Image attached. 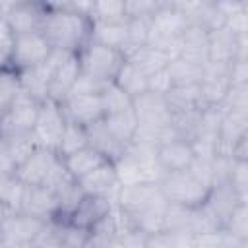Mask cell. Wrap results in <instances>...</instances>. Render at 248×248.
<instances>
[{
  "mask_svg": "<svg viewBox=\"0 0 248 248\" xmlns=\"http://www.w3.org/2000/svg\"><path fill=\"white\" fill-rule=\"evenodd\" d=\"M91 21L62 4H46V17L43 21L41 33L48 41L50 48L64 52H79V48L89 41Z\"/></svg>",
  "mask_w": 248,
  "mask_h": 248,
  "instance_id": "obj_1",
  "label": "cell"
},
{
  "mask_svg": "<svg viewBox=\"0 0 248 248\" xmlns=\"http://www.w3.org/2000/svg\"><path fill=\"white\" fill-rule=\"evenodd\" d=\"M167 203H178L186 207H198L205 202L209 194V186L200 182L196 176H192L188 170H176L167 172V176L159 184Z\"/></svg>",
  "mask_w": 248,
  "mask_h": 248,
  "instance_id": "obj_2",
  "label": "cell"
},
{
  "mask_svg": "<svg viewBox=\"0 0 248 248\" xmlns=\"http://www.w3.org/2000/svg\"><path fill=\"white\" fill-rule=\"evenodd\" d=\"M46 64L52 70L50 78V87H48V99L62 105L64 99L68 97L70 89L74 87L76 79L81 74L79 66V56L78 52H64V50H50Z\"/></svg>",
  "mask_w": 248,
  "mask_h": 248,
  "instance_id": "obj_3",
  "label": "cell"
},
{
  "mask_svg": "<svg viewBox=\"0 0 248 248\" xmlns=\"http://www.w3.org/2000/svg\"><path fill=\"white\" fill-rule=\"evenodd\" d=\"M78 56H79L81 72L89 74L101 81H112L114 76L118 74L120 66L126 60L120 50L108 48V46H103V45H97L91 41H87L79 48Z\"/></svg>",
  "mask_w": 248,
  "mask_h": 248,
  "instance_id": "obj_4",
  "label": "cell"
},
{
  "mask_svg": "<svg viewBox=\"0 0 248 248\" xmlns=\"http://www.w3.org/2000/svg\"><path fill=\"white\" fill-rule=\"evenodd\" d=\"M39 107H41V103H37L31 95H27L19 87V91L16 93L10 107L2 112L0 136L8 138V136H17V134H29L35 126Z\"/></svg>",
  "mask_w": 248,
  "mask_h": 248,
  "instance_id": "obj_5",
  "label": "cell"
},
{
  "mask_svg": "<svg viewBox=\"0 0 248 248\" xmlns=\"http://www.w3.org/2000/svg\"><path fill=\"white\" fill-rule=\"evenodd\" d=\"M64 126H66V118L62 114L60 105L50 101V99L41 103L35 126L31 130V136H33L37 147L56 151L58 143H60V138H62V132H64Z\"/></svg>",
  "mask_w": 248,
  "mask_h": 248,
  "instance_id": "obj_6",
  "label": "cell"
},
{
  "mask_svg": "<svg viewBox=\"0 0 248 248\" xmlns=\"http://www.w3.org/2000/svg\"><path fill=\"white\" fill-rule=\"evenodd\" d=\"M50 50L52 48H50L48 41L45 39V35L41 31L16 35L14 48H12V58H10V68L19 72V70H25V68L39 66V64L46 62Z\"/></svg>",
  "mask_w": 248,
  "mask_h": 248,
  "instance_id": "obj_7",
  "label": "cell"
},
{
  "mask_svg": "<svg viewBox=\"0 0 248 248\" xmlns=\"http://www.w3.org/2000/svg\"><path fill=\"white\" fill-rule=\"evenodd\" d=\"M114 205H118L128 215H136L147 209L165 207L167 200L159 188V184H134V186H120Z\"/></svg>",
  "mask_w": 248,
  "mask_h": 248,
  "instance_id": "obj_8",
  "label": "cell"
},
{
  "mask_svg": "<svg viewBox=\"0 0 248 248\" xmlns=\"http://www.w3.org/2000/svg\"><path fill=\"white\" fill-rule=\"evenodd\" d=\"M188 27V19L174 6V2H161L155 14L149 17L147 43L155 39H176Z\"/></svg>",
  "mask_w": 248,
  "mask_h": 248,
  "instance_id": "obj_9",
  "label": "cell"
},
{
  "mask_svg": "<svg viewBox=\"0 0 248 248\" xmlns=\"http://www.w3.org/2000/svg\"><path fill=\"white\" fill-rule=\"evenodd\" d=\"M45 17H46V4H37V2H10L4 14V19L12 27L14 35L41 31Z\"/></svg>",
  "mask_w": 248,
  "mask_h": 248,
  "instance_id": "obj_10",
  "label": "cell"
},
{
  "mask_svg": "<svg viewBox=\"0 0 248 248\" xmlns=\"http://www.w3.org/2000/svg\"><path fill=\"white\" fill-rule=\"evenodd\" d=\"M66 122L78 126H89L105 116L101 95H70L60 105Z\"/></svg>",
  "mask_w": 248,
  "mask_h": 248,
  "instance_id": "obj_11",
  "label": "cell"
},
{
  "mask_svg": "<svg viewBox=\"0 0 248 248\" xmlns=\"http://www.w3.org/2000/svg\"><path fill=\"white\" fill-rule=\"evenodd\" d=\"M78 186L83 194L89 196H103L108 198L112 203L116 202L120 184L116 180V172H114V165L110 161L101 163L97 169H93L89 174H85L83 178L78 180Z\"/></svg>",
  "mask_w": 248,
  "mask_h": 248,
  "instance_id": "obj_12",
  "label": "cell"
},
{
  "mask_svg": "<svg viewBox=\"0 0 248 248\" xmlns=\"http://www.w3.org/2000/svg\"><path fill=\"white\" fill-rule=\"evenodd\" d=\"M60 157L56 155V151H48V149H37L27 161H23L21 165L16 167L14 176L23 184V186H43L48 172L52 170V167L56 165Z\"/></svg>",
  "mask_w": 248,
  "mask_h": 248,
  "instance_id": "obj_13",
  "label": "cell"
},
{
  "mask_svg": "<svg viewBox=\"0 0 248 248\" xmlns=\"http://www.w3.org/2000/svg\"><path fill=\"white\" fill-rule=\"evenodd\" d=\"M46 221L29 217L25 213H12L0 227L2 240L8 244H33Z\"/></svg>",
  "mask_w": 248,
  "mask_h": 248,
  "instance_id": "obj_14",
  "label": "cell"
},
{
  "mask_svg": "<svg viewBox=\"0 0 248 248\" xmlns=\"http://www.w3.org/2000/svg\"><path fill=\"white\" fill-rule=\"evenodd\" d=\"M19 211L41 221L54 219L58 213V198L45 186H25Z\"/></svg>",
  "mask_w": 248,
  "mask_h": 248,
  "instance_id": "obj_15",
  "label": "cell"
},
{
  "mask_svg": "<svg viewBox=\"0 0 248 248\" xmlns=\"http://www.w3.org/2000/svg\"><path fill=\"white\" fill-rule=\"evenodd\" d=\"M112 205H114V203H112L108 198L83 194L81 200L78 202V205H76V207L72 209V213L66 217V223L89 231L97 221H101L105 215H108V211L112 209Z\"/></svg>",
  "mask_w": 248,
  "mask_h": 248,
  "instance_id": "obj_16",
  "label": "cell"
},
{
  "mask_svg": "<svg viewBox=\"0 0 248 248\" xmlns=\"http://www.w3.org/2000/svg\"><path fill=\"white\" fill-rule=\"evenodd\" d=\"M207 45L209 29L196 23H188V27L180 35V58L203 68L207 64Z\"/></svg>",
  "mask_w": 248,
  "mask_h": 248,
  "instance_id": "obj_17",
  "label": "cell"
},
{
  "mask_svg": "<svg viewBox=\"0 0 248 248\" xmlns=\"http://www.w3.org/2000/svg\"><path fill=\"white\" fill-rule=\"evenodd\" d=\"M126 153L138 163L143 182L147 184H161V180L167 176V170L157 159V147L147 145V143H138L132 141L126 145Z\"/></svg>",
  "mask_w": 248,
  "mask_h": 248,
  "instance_id": "obj_18",
  "label": "cell"
},
{
  "mask_svg": "<svg viewBox=\"0 0 248 248\" xmlns=\"http://www.w3.org/2000/svg\"><path fill=\"white\" fill-rule=\"evenodd\" d=\"M50 78H52V70H50V66H48L46 62L17 72L19 87H21L27 95H31L37 103H45V101L48 99Z\"/></svg>",
  "mask_w": 248,
  "mask_h": 248,
  "instance_id": "obj_19",
  "label": "cell"
},
{
  "mask_svg": "<svg viewBox=\"0 0 248 248\" xmlns=\"http://www.w3.org/2000/svg\"><path fill=\"white\" fill-rule=\"evenodd\" d=\"M128 39V19L122 21H91V29H89V41L108 46V48H116L122 52L124 45Z\"/></svg>",
  "mask_w": 248,
  "mask_h": 248,
  "instance_id": "obj_20",
  "label": "cell"
},
{
  "mask_svg": "<svg viewBox=\"0 0 248 248\" xmlns=\"http://www.w3.org/2000/svg\"><path fill=\"white\" fill-rule=\"evenodd\" d=\"M85 132H87V141H89V147H93L97 153H101L107 161L114 163L126 149V145H122L103 124V118L85 126Z\"/></svg>",
  "mask_w": 248,
  "mask_h": 248,
  "instance_id": "obj_21",
  "label": "cell"
},
{
  "mask_svg": "<svg viewBox=\"0 0 248 248\" xmlns=\"http://www.w3.org/2000/svg\"><path fill=\"white\" fill-rule=\"evenodd\" d=\"M238 58V37H234L227 27L209 31L207 45V62H225L231 64Z\"/></svg>",
  "mask_w": 248,
  "mask_h": 248,
  "instance_id": "obj_22",
  "label": "cell"
},
{
  "mask_svg": "<svg viewBox=\"0 0 248 248\" xmlns=\"http://www.w3.org/2000/svg\"><path fill=\"white\" fill-rule=\"evenodd\" d=\"M157 159L167 172H176V170H186L190 167L194 153H192L190 141L174 140L170 143L157 147Z\"/></svg>",
  "mask_w": 248,
  "mask_h": 248,
  "instance_id": "obj_23",
  "label": "cell"
},
{
  "mask_svg": "<svg viewBox=\"0 0 248 248\" xmlns=\"http://www.w3.org/2000/svg\"><path fill=\"white\" fill-rule=\"evenodd\" d=\"M238 203H246L242 202L236 192L229 186V184H221V186H213L203 202V205L217 217V221L221 223V227L225 225V221L229 219V215L234 211V207Z\"/></svg>",
  "mask_w": 248,
  "mask_h": 248,
  "instance_id": "obj_24",
  "label": "cell"
},
{
  "mask_svg": "<svg viewBox=\"0 0 248 248\" xmlns=\"http://www.w3.org/2000/svg\"><path fill=\"white\" fill-rule=\"evenodd\" d=\"M165 101L172 112H188V110H202L203 103H202V93H200V85H180V87H172L167 95Z\"/></svg>",
  "mask_w": 248,
  "mask_h": 248,
  "instance_id": "obj_25",
  "label": "cell"
},
{
  "mask_svg": "<svg viewBox=\"0 0 248 248\" xmlns=\"http://www.w3.org/2000/svg\"><path fill=\"white\" fill-rule=\"evenodd\" d=\"M105 161H107V159H105L101 153H97L93 147H89V145L62 159L66 170H68L76 180L83 178L85 174H89L93 169H97V167H99L101 163H105Z\"/></svg>",
  "mask_w": 248,
  "mask_h": 248,
  "instance_id": "obj_26",
  "label": "cell"
},
{
  "mask_svg": "<svg viewBox=\"0 0 248 248\" xmlns=\"http://www.w3.org/2000/svg\"><path fill=\"white\" fill-rule=\"evenodd\" d=\"M103 124L122 145L132 143V140L136 136V130H138V120H136V114H134L132 108L124 110V112L103 116Z\"/></svg>",
  "mask_w": 248,
  "mask_h": 248,
  "instance_id": "obj_27",
  "label": "cell"
},
{
  "mask_svg": "<svg viewBox=\"0 0 248 248\" xmlns=\"http://www.w3.org/2000/svg\"><path fill=\"white\" fill-rule=\"evenodd\" d=\"M126 95H130L132 99L140 97L141 93L147 91V76H143L134 64H130L128 60H124V64L120 66L118 74L112 79Z\"/></svg>",
  "mask_w": 248,
  "mask_h": 248,
  "instance_id": "obj_28",
  "label": "cell"
},
{
  "mask_svg": "<svg viewBox=\"0 0 248 248\" xmlns=\"http://www.w3.org/2000/svg\"><path fill=\"white\" fill-rule=\"evenodd\" d=\"M130 64H134L143 76H151L159 70H165L167 64L170 62L169 56H165L163 52H159L157 48L149 46V45H143L141 48H138L130 58H126Z\"/></svg>",
  "mask_w": 248,
  "mask_h": 248,
  "instance_id": "obj_29",
  "label": "cell"
},
{
  "mask_svg": "<svg viewBox=\"0 0 248 248\" xmlns=\"http://www.w3.org/2000/svg\"><path fill=\"white\" fill-rule=\"evenodd\" d=\"M202 66H196L184 58H172L167 64V74L170 78L172 87H180V85H200L202 81Z\"/></svg>",
  "mask_w": 248,
  "mask_h": 248,
  "instance_id": "obj_30",
  "label": "cell"
},
{
  "mask_svg": "<svg viewBox=\"0 0 248 248\" xmlns=\"http://www.w3.org/2000/svg\"><path fill=\"white\" fill-rule=\"evenodd\" d=\"M192 215L194 207L167 203L163 215V232H192Z\"/></svg>",
  "mask_w": 248,
  "mask_h": 248,
  "instance_id": "obj_31",
  "label": "cell"
},
{
  "mask_svg": "<svg viewBox=\"0 0 248 248\" xmlns=\"http://www.w3.org/2000/svg\"><path fill=\"white\" fill-rule=\"evenodd\" d=\"M89 141H87V132L83 126H78V124H70L66 122L64 126V132H62V138H60V143H58V149H56V155L60 159L87 147Z\"/></svg>",
  "mask_w": 248,
  "mask_h": 248,
  "instance_id": "obj_32",
  "label": "cell"
},
{
  "mask_svg": "<svg viewBox=\"0 0 248 248\" xmlns=\"http://www.w3.org/2000/svg\"><path fill=\"white\" fill-rule=\"evenodd\" d=\"M132 97L126 95L114 81H108L103 91H101V103H103V112L107 114H116L132 108Z\"/></svg>",
  "mask_w": 248,
  "mask_h": 248,
  "instance_id": "obj_33",
  "label": "cell"
},
{
  "mask_svg": "<svg viewBox=\"0 0 248 248\" xmlns=\"http://www.w3.org/2000/svg\"><path fill=\"white\" fill-rule=\"evenodd\" d=\"M4 140H6L10 157H12V161H14L16 167L21 165L23 161H27V159L39 149L37 143H35V140H33V136H31V132H29V134L8 136V138H4Z\"/></svg>",
  "mask_w": 248,
  "mask_h": 248,
  "instance_id": "obj_34",
  "label": "cell"
},
{
  "mask_svg": "<svg viewBox=\"0 0 248 248\" xmlns=\"http://www.w3.org/2000/svg\"><path fill=\"white\" fill-rule=\"evenodd\" d=\"M112 165H114L116 180H118L120 186H134V184H141L143 182V176H141V170H140L138 163L126 153V149Z\"/></svg>",
  "mask_w": 248,
  "mask_h": 248,
  "instance_id": "obj_35",
  "label": "cell"
},
{
  "mask_svg": "<svg viewBox=\"0 0 248 248\" xmlns=\"http://www.w3.org/2000/svg\"><path fill=\"white\" fill-rule=\"evenodd\" d=\"M124 16V0H99L93 2L89 21H122Z\"/></svg>",
  "mask_w": 248,
  "mask_h": 248,
  "instance_id": "obj_36",
  "label": "cell"
},
{
  "mask_svg": "<svg viewBox=\"0 0 248 248\" xmlns=\"http://www.w3.org/2000/svg\"><path fill=\"white\" fill-rule=\"evenodd\" d=\"M219 107L223 112H246L248 114V85H231Z\"/></svg>",
  "mask_w": 248,
  "mask_h": 248,
  "instance_id": "obj_37",
  "label": "cell"
},
{
  "mask_svg": "<svg viewBox=\"0 0 248 248\" xmlns=\"http://www.w3.org/2000/svg\"><path fill=\"white\" fill-rule=\"evenodd\" d=\"M229 186L236 192V196L248 203V161H234L229 174Z\"/></svg>",
  "mask_w": 248,
  "mask_h": 248,
  "instance_id": "obj_38",
  "label": "cell"
},
{
  "mask_svg": "<svg viewBox=\"0 0 248 248\" xmlns=\"http://www.w3.org/2000/svg\"><path fill=\"white\" fill-rule=\"evenodd\" d=\"M17 91H19L17 72L12 68H2L0 70V110H6L10 107Z\"/></svg>",
  "mask_w": 248,
  "mask_h": 248,
  "instance_id": "obj_39",
  "label": "cell"
},
{
  "mask_svg": "<svg viewBox=\"0 0 248 248\" xmlns=\"http://www.w3.org/2000/svg\"><path fill=\"white\" fill-rule=\"evenodd\" d=\"M225 231H229L231 234L248 240V205L246 203H238L234 207V211L229 215V219L223 225Z\"/></svg>",
  "mask_w": 248,
  "mask_h": 248,
  "instance_id": "obj_40",
  "label": "cell"
},
{
  "mask_svg": "<svg viewBox=\"0 0 248 248\" xmlns=\"http://www.w3.org/2000/svg\"><path fill=\"white\" fill-rule=\"evenodd\" d=\"M161 2L157 0H124L126 19H149Z\"/></svg>",
  "mask_w": 248,
  "mask_h": 248,
  "instance_id": "obj_41",
  "label": "cell"
},
{
  "mask_svg": "<svg viewBox=\"0 0 248 248\" xmlns=\"http://www.w3.org/2000/svg\"><path fill=\"white\" fill-rule=\"evenodd\" d=\"M107 83H108V81H101V79H97V78H93V76L81 72L79 78L76 79L74 87L70 89L68 97H70V95H101V91H103V87H105Z\"/></svg>",
  "mask_w": 248,
  "mask_h": 248,
  "instance_id": "obj_42",
  "label": "cell"
},
{
  "mask_svg": "<svg viewBox=\"0 0 248 248\" xmlns=\"http://www.w3.org/2000/svg\"><path fill=\"white\" fill-rule=\"evenodd\" d=\"M14 41H16V35L12 31V27L8 25V21L4 17H0V70L10 68Z\"/></svg>",
  "mask_w": 248,
  "mask_h": 248,
  "instance_id": "obj_43",
  "label": "cell"
},
{
  "mask_svg": "<svg viewBox=\"0 0 248 248\" xmlns=\"http://www.w3.org/2000/svg\"><path fill=\"white\" fill-rule=\"evenodd\" d=\"M172 89V83H170V78L167 74V68L165 70H159L151 76H147V91L149 93H155V95H167L169 91Z\"/></svg>",
  "mask_w": 248,
  "mask_h": 248,
  "instance_id": "obj_44",
  "label": "cell"
},
{
  "mask_svg": "<svg viewBox=\"0 0 248 248\" xmlns=\"http://www.w3.org/2000/svg\"><path fill=\"white\" fill-rule=\"evenodd\" d=\"M223 27H227L234 37H244V35H248V8H244V10H240V12L232 14V16H229V17L225 19V25H223Z\"/></svg>",
  "mask_w": 248,
  "mask_h": 248,
  "instance_id": "obj_45",
  "label": "cell"
},
{
  "mask_svg": "<svg viewBox=\"0 0 248 248\" xmlns=\"http://www.w3.org/2000/svg\"><path fill=\"white\" fill-rule=\"evenodd\" d=\"M192 176H196L200 182H203L205 186H209L211 188V184H213V174H211V161H205V159H192V163H190V167L186 169Z\"/></svg>",
  "mask_w": 248,
  "mask_h": 248,
  "instance_id": "obj_46",
  "label": "cell"
},
{
  "mask_svg": "<svg viewBox=\"0 0 248 248\" xmlns=\"http://www.w3.org/2000/svg\"><path fill=\"white\" fill-rule=\"evenodd\" d=\"M223 229L194 234V248H223Z\"/></svg>",
  "mask_w": 248,
  "mask_h": 248,
  "instance_id": "obj_47",
  "label": "cell"
},
{
  "mask_svg": "<svg viewBox=\"0 0 248 248\" xmlns=\"http://www.w3.org/2000/svg\"><path fill=\"white\" fill-rule=\"evenodd\" d=\"M231 85H248V58H236L229 66Z\"/></svg>",
  "mask_w": 248,
  "mask_h": 248,
  "instance_id": "obj_48",
  "label": "cell"
},
{
  "mask_svg": "<svg viewBox=\"0 0 248 248\" xmlns=\"http://www.w3.org/2000/svg\"><path fill=\"white\" fill-rule=\"evenodd\" d=\"M118 242L122 248H147V234L138 229H130L128 232L118 236Z\"/></svg>",
  "mask_w": 248,
  "mask_h": 248,
  "instance_id": "obj_49",
  "label": "cell"
},
{
  "mask_svg": "<svg viewBox=\"0 0 248 248\" xmlns=\"http://www.w3.org/2000/svg\"><path fill=\"white\" fill-rule=\"evenodd\" d=\"M14 172H16V165L10 157L6 140L0 136V174H14Z\"/></svg>",
  "mask_w": 248,
  "mask_h": 248,
  "instance_id": "obj_50",
  "label": "cell"
},
{
  "mask_svg": "<svg viewBox=\"0 0 248 248\" xmlns=\"http://www.w3.org/2000/svg\"><path fill=\"white\" fill-rule=\"evenodd\" d=\"M170 248H194V234L192 232H167Z\"/></svg>",
  "mask_w": 248,
  "mask_h": 248,
  "instance_id": "obj_51",
  "label": "cell"
},
{
  "mask_svg": "<svg viewBox=\"0 0 248 248\" xmlns=\"http://www.w3.org/2000/svg\"><path fill=\"white\" fill-rule=\"evenodd\" d=\"M223 248H248V240L238 238V236L231 234L229 231H225V234H223Z\"/></svg>",
  "mask_w": 248,
  "mask_h": 248,
  "instance_id": "obj_52",
  "label": "cell"
},
{
  "mask_svg": "<svg viewBox=\"0 0 248 248\" xmlns=\"http://www.w3.org/2000/svg\"><path fill=\"white\" fill-rule=\"evenodd\" d=\"M147 248H170L167 232H157V234L147 236Z\"/></svg>",
  "mask_w": 248,
  "mask_h": 248,
  "instance_id": "obj_53",
  "label": "cell"
},
{
  "mask_svg": "<svg viewBox=\"0 0 248 248\" xmlns=\"http://www.w3.org/2000/svg\"><path fill=\"white\" fill-rule=\"evenodd\" d=\"M12 180H14V174H0V200L6 194V190L10 188Z\"/></svg>",
  "mask_w": 248,
  "mask_h": 248,
  "instance_id": "obj_54",
  "label": "cell"
},
{
  "mask_svg": "<svg viewBox=\"0 0 248 248\" xmlns=\"http://www.w3.org/2000/svg\"><path fill=\"white\" fill-rule=\"evenodd\" d=\"M6 217H8V211H6V207H4L2 202H0V227H2V223L6 221Z\"/></svg>",
  "mask_w": 248,
  "mask_h": 248,
  "instance_id": "obj_55",
  "label": "cell"
},
{
  "mask_svg": "<svg viewBox=\"0 0 248 248\" xmlns=\"http://www.w3.org/2000/svg\"><path fill=\"white\" fill-rule=\"evenodd\" d=\"M8 4H10V2H0V17H4V14H6V10H8Z\"/></svg>",
  "mask_w": 248,
  "mask_h": 248,
  "instance_id": "obj_56",
  "label": "cell"
},
{
  "mask_svg": "<svg viewBox=\"0 0 248 248\" xmlns=\"http://www.w3.org/2000/svg\"><path fill=\"white\" fill-rule=\"evenodd\" d=\"M108 248H122V246H120V242H118V240H114V242H112Z\"/></svg>",
  "mask_w": 248,
  "mask_h": 248,
  "instance_id": "obj_57",
  "label": "cell"
},
{
  "mask_svg": "<svg viewBox=\"0 0 248 248\" xmlns=\"http://www.w3.org/2000/svg\"><path fill=\"white\" fill-rule=\"evenodd\" d=\"M0 248H4V240H2V234H0Z\"/></svg>",
  "mask_w": 248,
  "mask_h": 248,
  "instance_id": "obj_58",
  "label": "cell"
},
{
  "mask_svg": "<svg viewBox=\"0 0 248 248\" xmlns=\"http://www.w3.org/2000/svg\"><path fill=\"white\" fill-rule=\"evenodd\" d=\"M2 112H4V110H0V120H2Z\"/></svg>",
  "mask_w": 248,
  "mask_h": 248,
  "instance_id": "obj_59",
  "label": "cell"
}]
</instances>
